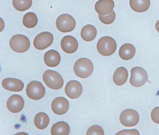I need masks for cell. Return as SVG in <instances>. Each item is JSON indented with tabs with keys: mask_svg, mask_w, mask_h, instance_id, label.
I'll return each instance as SVG.
<instances>
[{
	"mask_svg": "<svg viewBox=\"0 0 159 135\" xmlns=\"http://www.w3.org/2000/svg\"><path fill=\"white\" fill-rule=\"evenodd\" d=\"M114 2L113 0H99L94 6L97 13L100 15H106L113 11Z\"/></svg>",
	"mask_w": 159,
	"mask_h": 135,
	"instance_id": "15",
	"label": "cell"
},
{
	"mask_svg": "<svg viewBox=\"0 0 159 135\" xmlns=\"http://www.w3.org/2000/svg\"><path fill=\"white\" fill-rule=\"evenodd\" d=\"M73 69L75 74L80 78L88 77L92 74L94 66L91 60L86 58H81L75 63Z\"/></svg>",
	"mask_w": 159,
	"mask_h": 135,
	"instance_id": "1",
	"label": "cell"
},
{
	"mask_svg": "<svg viewBox=\"0 0 159 135\" xmlns=\"http://www.w3.org/2000/svg\"><path fill=\"white\" fill-rule=\"evenodd\" d=\"M155 28H156L157 31L159 33V20L155 24Z\"/></svg>",
	"mask_w": 159,
	"mask_h": 135,
	"instance_id": "29",
	"label": "cell"
},
{
	"mask_svg": "<svg viewBox=\"0 0 159 135\" xmlns=\"http://www.w3.org/2000/svg\"><path fill=\"white\" fill-rule=\"evenodd\" d=\"M104 131L103 129L98 125H93L91 126L87 131L86 134L87 135H94V134H98V135H103Z\"/></svg>",
	"mask_w": 159,
	"mask_h": 135,
	"instance_id": "26",
	"label": "cell"
},
{
	"mask_svg": "<svg viewBox=\"0 0 159 135\" xmlns=\"http://www.w3.org/2000/svg\"><path fill=\"white\" fill-rule=\"evenodd\" d=\"M151 118L154 123L159 124V107H157L152 110Z\"/></svg>",
	"mask_w": 159,
	"mask_h": 135,
	"instance_id": "27",
	"label": "cell"
},
{
	"mask_svg": "<svg viewBox=\"0 0 159 135\" xmlns=\"http://www.w3.org/2000/svg\"><path fill=\"white\" fill-rule=\"evenodd\" d=\"M61 48L66 53L71 54L75 53L78 47V43L76 39L71 35H66L61 40Z\"/></svg>",
	"mask_w": 159,
	"mask_h": 135,
	"instance_id": "13",
	"label": "cell"
},
{
	"mask_svg": "<svg viewBox=\"0 0 159 135\" xmlns=\"http://www.w3.org/2000/svg\"><path fill=\"white\" fill-rule=\"evenodd\" d=\"M32 0H12L14 7L18 11H24L32 6Z\"/></svg>",
	"mask_w": 159,
	"mask_h": 135,
	"instance_id": "24",
	"label": "cell"
},
{
	"mask_svg": "<svg viewBox=\"0 0 159 135\" xmlns=\"http://www.w3.org/2000/svg\"><path fill=\"white\" fill-rule=\"evenodd\" d=\"M128 78V71L124 67H119L116 69L113 74V81L118 86L125 83Z\"/></svg>",
	"mask_w": 159,
	"mask_h": 135,
	"instance_id": "17",
	"label": "cell"
},
{
	"mask_svg": "<svg viewBox=\"0 0 159 135\" xmlns=\"http://www.w3.org/2000/svg\"><path fill=\"white\" fill-rule=\"evenodd\" d=\"M83 87L80 82L72 80L67 82L65 87L66 95L71 99L78 98L82 94Z\"/></svg>",
	"mask_w": 159,
	"mask_h": 135,
	"instance_id": "10",
	"label": "cell"
},
{
	"mask_svg": "<svg viewBox=\"0 0 159 135\" xmlns=\"http://www.w3.org/2000/svg\"><path fill=\"white\" fill-rule=\"evenodd\" d=\"M7 108L12 113L20 112L24 108V100L23 98L17 94H14L8 98L7 101Z\"/></svg>",
	"mask_w": 159,
	"mask_h": 135,
	"instance_id": "11",
	"label": "cell"
},
{
	"mask_svg": "<svg viewBox=\"0 0 159 135\" xmlns=\"http://www.w3.org/2000/svg\"><path fill=\"white\" fill-rule=\"evenodd\" d=\"M131 76L130 84L134 87H141L148 81V74L147 71L142 68L135 66L130 71Z\"/></svg>",
	"mask_w": 159,
	"mask_h": 135,
	"instance_id": "7",
	"label": "cell"
},
{
	"mask_svg": "<svg viewBox=\"0 0 159 135\" xmlns=\"http://www.w3.org/2000/svg\"><path fill=\"white\" fill-rule=\"evenodd\" d=\"M135 54V48L130 43H125L122 45L119 50L120 58L124 60H129L132 59Z\"/></svg>",
	"mask_w": 159,
	"mask_h": 135,
	"instance_id": "18",
	"label": "cell"
},
{
	"mask_svg": "<svg viewBox=\"0 0 159 135\" xmlns=\"http://www.w3.org/2000/svg\"><path fill=\"white\" fill-rule=\"evenodd\" d=\"M30 43L29 38L21 34H17L11 37L9 41V46L11 48L17 53H24L27 51Z\"/></svg>",
	"mask_w": 159,
	"mask_h": 135,
	"instance_id": "4",
	"label": "cell"
},
{
	"mask_svg": "<svg viewBox=\"0 0 159 135\" xmlns=\"http://www.w3.org/2000/svg\"><path fill=\"white\" fill-rule=\"evenodd\" d=\"M53 41V35L48 32H43L38 34L34 40V46L37 50H42L50 46Z\"/></svg>",
	"mask_w": 159,
	"mask_h": 135,
	"instance_id": "9",
	"label": "cell"
},
{
	"mask_svg": "<svg viewBox=\"0 0 159 135\" xmlns=\"http://www.w3.org/2000/svg\"><path fill=\"white\" fill-rule=\"evenodd\" d=\"M120 123L125 126H135L139 121V115L134 109H126L122 111L119 117Z\"/></svg>",
	"mask_w": 159,
	"mask_h": 135,
	"instance_id": "8",
	"label": "cell"
},
{
	"mask_svg": "<svg viewBox=\"0 0 159 135\" xmlns=\"http://www.w3.org/2000/svg\"><path fill=\"white\" fill-rule=\"evenodd\" d=\"M99 19L100 21L104 24H112L116 18V14L114 11H112L110 13L106 15H100L99 14Z\"/></svg>",
	"mask_w": 159,
	"mask_h": 135,
	"instance_id": "25",
	"label": "cell"
},
{
	"mask_svg": "<svg viewBox=\"0 0 159 135\" xmlns=\"http://www.w3.org/2000/svg\"><path fill=\"white\" fill-rule=\"evenodd\" d=\"M45 64L48 67L57 66L61 60L59 53L55 50H50L47 51L43 56Z\"/></svg>",
	"mask_w": 159,
	"mask_h": 135,
	"instance_id": "16",
	"label": "cell"
},
{
	"mask_svg": "<svg viewBox=\"0 0 159 135\" xmlns=\"http://www.w3.org/2000/svg\"><path fill=\"white\" fill-rule=\"evenodd\" d=\"M117 134H139V131L137 129H124L119 131Z\"/></svg>",
	"mask_w": 159,
	"mask_h": 135,
	"instance_id": "28",
	"label": "cell"
},
{
	"mask_svg": "<svg viewBox=\"0 0 159 135\" xmlns=\"http://www.w3.org/2000/svg\"><path fill=\"white\" fill-rule=\"evenodd\" d=\"M70 131V126L65 121L57 122L51 128V134L52 135H68Z\"/></svg>",
	"mask_w": 159,
	"mask_h": 135,
	"instance_id": "19",
	"label": "cell"
},
{
	"mask_svg": "<svg viewBox=\"0 0 159 135\" xmlns=\"http://www.w3.org/2000/svg\"><path fill=\"white\" fill-rule=\"evenodd\" d=\"M42 77L45 84L52 89H60L63 85V79L62 76L58 72L53 70L45 71Z\"/></svg>",
	"mask_w": 159,
	"mask_h": 135,
	"instance_id": "3",
	"label": "cell"
},
{
	"mask_svg": "<svg viewBox=\"0 0 159 135\" xmlns=\"http://www.w3.org/2000/svg\"><path fill=\"white\" fill-rule=\"evenodd\" d=\"M131 9L137 12H143L148 10L150 5V0H130Z\"/></svg>",
	"mask_w": 159,
	"mask_h": 135,
	"instance_id": "21",
	"label": "cell"
},
{
	"mask_svg": "<svg viewBox=\"0 0 159 135\" xmlns=\"http://www.w3.org/2000/svg\"><path fill=\"white\" fill-rule=\"evenodd\" d=\"M51 108L55 114L61 115L68 111L69 108V102L65 97H58L52 101Z\"/></svg>",
	"mask_w": 159,
	"mask_h": 135,
	"instance_id": "12",
	"label": "cell"
},
{
	"mask_svg": "<svg viewBox=\"0 0 159 135\" xmlns=\"http://www.w3.org/2000/svg\"><path fill=\"white\" fill-rule=\"evenodd\" d=\"M37 17L34 12H27L23 17L22 22L24 25L27 28L34 27L37 25Z\"/></svg>",
	"mask_w": 159,
	"mask_h": 135,
	"instance_id": "23",
	"label": "cell"
},
{
	"mask_svg": "<svg viewBox=\"0 0 159 135\" xmlns=\"http://www.w3.org/2000/svg\"><path fill=\"white\" fill-rule=\"evenodd\" d=\"M25 91L28 97L35 100L41 99L45 94L44 86L40 82L36 81L30 82L27 85Z\"/></svg>",
	"mask_w": 159,
	"mask_h": 135,
	"instance_id": "6",
	"label": "cell"
},
{
	"mask_svg": "<svg viewBox=\"0 0 159 135\" xmlns=\"http://www.w3.org/2000/svg\"><path fill=\"white\" fill-rule=\"evenodd\" d=\"M97 50L102 56H109L112 55L116 50L117 44L115 40L109 36L101 37L97 43Z\"/></svg>",
	"mask_w": 159,
	"mask_h": 135,
	"instance_id": "2",
	"label": "cell"
},
{
	"mask_svg": "<svg viewBox=\"0 0 159 135\" xmlns=\"http://www.w3.org/2000/svg\"><path fill=\"white\" fill-rule=\"evenodd\" d=\"M97 30L94 26L88 24L84 25L81 30V37L86 41H91L96 37Z\"/></svg>",
	"mask_w": 159,
	"mask_h": 135,
	"instance_id": "20",
	"label": "cell"
},
{
	"mask_svg": "<svg viewBox=\"0 0 159 135\" xmlns=\"http://www.w3.org/2000/svg\"><path fill=\"white\" fill-rule=\"evenodd\" d=\"M56 26L58 30L63 33L71 32L76 26L75 19L68 14L59 15L56 20Z\"/></svg>",
	"mask_w": 159,
	"mask_h": 135,
	"instance_id": "5",
	"label": "cell"
},
{
	"mask_svg": "<svg viewBox=\"0 0 159 135\" xmlns=\"http://www.w3.org/2000/svg\"><path fill=\"white\" fill-rule=\"evenodd\" d=\"M49 123V117L44 112L38 113L34 118V124L37 128L43 129L47 127Z\"/></svg>",
	"mask_w": 159,
	"mask_h": 135,
	"instance_id": "22",
	"label": "cell"
},
{
	"mask_svg": "<svg viewBox=\"0 0 159 135\" xmlns=\"http://www.w3.org/2000/svg\"><path fill=\"white\" fill-rule=\"evenodd\" d=\"M2 86L6 90L12 92H20L24 88V83L15 78H5L2 81Z\"/></svg>",
	"mask_w": 159,
	"mask_h": 135,
	"instance_id": "14",
	"label": "cell"
}]
</instances>
